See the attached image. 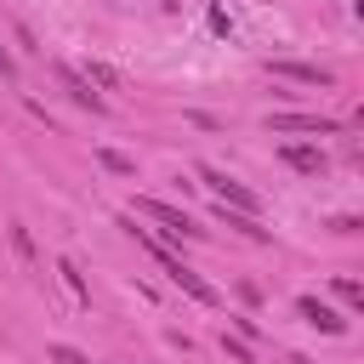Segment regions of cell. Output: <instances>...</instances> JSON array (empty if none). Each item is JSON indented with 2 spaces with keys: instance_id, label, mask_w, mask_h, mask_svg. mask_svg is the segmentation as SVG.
I'll return each instance as SVG.
<instances>
[{
  "instance_id": "cell-1",
  "label": "cell",
  "mask_w": 364,
  "mask_h": 364,
  "mask_svg": "<svg viewBox=\"0 0 364 364\" xmlns=\"http://www.w3.org/2000/svg\"><path fill=\"white\" fill-rule=\"evenodd\" d=\"M125 233L148 245V256H154V262L165 267V279H171L176 290H188V296H193V301H205V307H216V301H222V296H216V284H210V279H199V273H193V267H188V262H182V256H176V250L165 245V239H154V233H142V228H136L131 216H125Z\"/></svg>"
},
{
  "instance_id": "cell-2",
  "label": "cell",
  "mask_w": 364,
  "mask_h": 364,
  "mask_svg": "<svg viewBox=\"0 0 364 364\" xmlns=\"http://www.w3.org/2000/svg\"><path fill=\"white\" fill-rule=\"evenodd\" d=\"M199 182L216 193V205H228V210H245V216H256L262 210V199L239 182V176H228V171H216V165H199Z\"/></svg>"
},
{
  "instance_id": "cell-3",
  "label": "cell",
  "mask_w": 364,
  "mask_h": 364,
  "mask_svg": "<svg viewBox=\"0 0 364 364\" xmlns=\"http://www.w3.org/2000/svg\"><path fill=\"white\" fill-rule=\"evenodd\" d=\"M136 216H154L171 239H199V233H205L188 210H176V205H165V199H136Z\"/></svg>"
},
{
  "instance_id": "cell-4",
  "label": "cell",
  "mask_w": 364,
  "mask_h": 364,
  "mask_svg": "<svg viewBox=\"0 0 364 364\" xmlns=\"http://www.w3.org/2000/svg\"><path fill=\"white\" fill-rule=\"evenodd\" d=\"M267 131H273V136H290V131L336 136V131H341V119H330V114H273V119H267Z\"/></svg>"
},
{
  "instance_id": "cell-5",
  "label": "cell",
  "mask_w": 364,
  "mask_h": 364,
  "mask_svg": "<svg viewBox=\"0 0 364 364\" xmlns=\"http://www.w3.org/2000/svg\"><path fill=\"white\" fill-rule=\"evenodd\" d=\"M57 80H63V91H68L80 108H91V114H102V108H108V102H102V91H91V80H85L74 63H57Z\"/></svg>"
},
{
  "instance_id": "cell-6",
  "label": "cell",
  "mask_w": 364,
  "mask_h": 364,
  "mask_svg": "<svg viewBox=\"0 0 364 364\" xmlns=\"http://www.w3.org/2000/svg\"><path fill=\"white\" fill-rule=\"evenodd\" d=\"M296 313H301L313 330H324V336H347V318H341L336 307H324L318 296H301V301H296Z\"/></svg>"
},
{
  "instance_id": "cell-7",
  "label": "cell",
  "mask_w": 364,
  "mask_h": 364,
  "mask_svg": "<svg viewBox=\"0 0 364 364\" xmlns=\"http://www.w3.org/2000/svg\"><path fill=\"white\" fill-rule=\"evenodd\" d=\"M267 74L296 80V85H336V74H330V68H318V63H267Z\"/></svg>"
},
{
  "instance_id": "cell-8",
  "label": "cell",
  "mask_w": 364,
  "mask_h": 364,
  "mask_svg": "<svg viewBox=\"0 0 364 364\" xmlns=\"http://www.w3.org/2000/svg\"><path fill=\"white\" fill-rule=\"evenodd\" d=\"M279 159H284L290 171H301V176H318V171H324V154H318V148H301V142L279 148Z\"/></svg>"
},
{
  "instance_id": "cell-9",
  "label": "cell",
  "mask_w": 364,
  "mask_h": 364,
  "mask_svg": "<svg viewBox=\"0 0 364 364\" xmlns=\"http://www.w3.org/2000/svg\"><path fill=\"white\" fill-rule=\"evenodd\" d=\"M97 165H102V171H114V176H136V159H131V154H119V148H97Z\"/></svg>"
},
{
  "instance_id": "cell-10",
  "label": "cell",
  "mask_w": 364,
  "mask_h": 364,
  "mask_svg": "<svg viewBox=\"0 0 364 364\" xmlns=\"http://www.w3.org/2000/svg\"><path fill=\"white\" fill-rule=\"evenodd\" d=\"M57 273H63V284H68V290H74V296H80V301H91V290H85V279H80V267H74V262H68V256H63V262H57Z\"/></svg>"
},
{
  "instance_id": "cell-11",
  "label": "cell",
  "mask_w": 364,
  "mask_h": 364,
  "mask_svg": "<svg viewBox=\"0 0 364 364\" xmlns=\"http://www.w3.org/2000/svg\"><path fill=\"white\" fill-rule=\"evenodd\" d=\"M336 296H341V307H353V313L364 307V284H358V279H336Z\"/></svg>"
},
{
  "instance_id": "cell-12",
  "label": "cell",
  "mask_w": 364,
  "mask_h": 364,
  "mask_svg": "<svg viewBox=\"0 0 364 364\" xmlns=\"http://www.w3.org/2000/svg\"><path fill=\"white\" fill-rule=\"evenodd\" d=\"M222 347H228V358H239V364H250V341H245V336H222Z\"/></svg>"
},
{
  "instance_id": "cell-13",
  "label": "cell",
  "mask_w": 364,
  "mask_h": 364,
  "mask_svg": "<svg viewBox=\"0 0 364 364\" xmlns=\"http://www.w3.org/2000/svg\"><path fill=\"white\" fill-rule=\"evenodd\" d=\"M51 358H57V364H91V358H85L80 347H68V341H57V347H51Z\"/></svg>"
},
{
  "instance_id": "cell-14",
  "label": "cell",
  "mask_w": 364,
  "mask_h": 364,
  "mask_svg": "<svg viewBox=\"0 0 364 364\" xmlns=\"http://www.w3.org/2000/svg\"><path fill=\"white\" fill-rule=\"evenodd\" d=\"M85 80H91V85H119V74H114V68H102V63H91V68H85Z\"/></svg>"
},
{
  "instance_id": "cell-15",
  "label": "cell",
  "mask_w": 364,
  "mask_h": 364,
  "mask_svg": "<svg viewBox=\"0 0 364 364\" xmlns=\"http://www.w3.org/2000/svg\"><path fill=\"white\" fill-rule=\"evenodd\" d=\"M0 80H17V57H11L6 46H0Z\"/></svg>"
},
{
  "instance_id": "cell-16",
  "label": "cell",
  "mask_w": 364,
  "mask_h": 364,
  "mask_svg": "<svg viewBox=\"0 0 364 364\" xmlns=\"http://www.w3.org/2000/svg\"><path fill=\"white\" fill-rule=\"evenodd\" d=\"M290 364H313V358H290Z\"/></svg>"
}]
</instances>
